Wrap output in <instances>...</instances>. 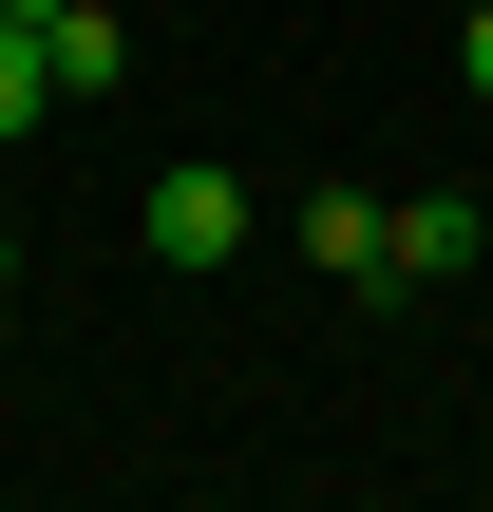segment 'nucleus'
<instances>
[{
    "label": "nucleus",
    "mask_w": 493,
    "mask_h": 512,
    "mask_svg": "<svg viewBox=\"0 0 493 512\" xmlns=\"http://www.w3.org/2000/svg\"><path fill=\"white\" fill-rule=\"evenodd\" d=\"M133 247H152L171 285H209V266H247V171H228V152H171V171L133 190Z\"/></svg>",
    "instance_id": "nucleus-1"
},
{
    "label": "nucleus",
    "mask_w": 493,
    "mask_h": 512,
    "mask_svg": "<svg viewBox=\"0 0 493 512\" xmlns=\"http://www.w3.org/2000/svg\"><path fill=\"white\" fill-rule=\"evenodd\" d=\"M304 266L361 285V304H399V209H380V190H304Z\"/></svg>",
    "instance_id": "nucleus-2"
},
{
    "label": "nucleus",
    "mask_w": 493,
    "mask_h": 512,
    "mask_svg": "<svg viewBox=\"0 0 493 512\" xmlns=\"http://www.w3.org/2000/svg\"><path fill=\"white\" fill-rule=\"evenodd\" d=\"M493 266V209L475 190H399V285H475Z\"/></svg>",
    "instance_id": "nucleus-3"
},
{
    "label": "nucleus",
    "mask_w": 493,
    "mask_h": 512,
    "mask_svg": "<svg viewBox=\"0 0 493 512\" xmlns=\"http://www.w3.org/2000/svg\"><path fill=\"white\" fill-rule=\"evenodd\" d=\"M38 57H57V95H76V114H95V95H133V19H114V0H57V19H38Z\"/></svg>",
    "instance_id": "nucleus-4"
},
{
    "label": "nucleus",
    "mask_w": 493,
    "mask_h": 512,
    "mask_svg": "<svg viewBox=\"0 0 493 512\" xmlns=\"http://www.w3.org/2000/svg\"><path fill=\"white\" fill-rule=\"evenodd\" d=\"M38 114H57V57H38V19H0V152H19Z\"/></svg>",
    "instance_id": "nucleus-5"
},
{
    "label": "nucleus",
    "mask_w": 493,
    "mask_h": 512,
    "mask_svg": "<svg viewBox=\"0 0 493 512\" xmlns=\"http://www.w3.org/2000/svg\"><path fill=\"white\" fill-rule=\"evenodd\" d=\"M456 95L493 114V0H456Z\"/></svg>",
    "instance_id": "nucleus-6"
},
{
    "label": "nucleus",
    "mask_w": 493,
    "mask_h": 512,
    "mask_svg": "<svg viewBox=\"0 0 493 512\" xmlns=\"http://www.w3.org/2000/svg\"><path fill=\"white\" fill-rule=\"evenodd\" d=\"M0 304H19V228H0Z\"/></svg>",
    "instance_id": "nucleus-7"
},
{
    "label": "nucleus",
    "mask_w": 493,
    "mask_h": 512,
    "mask_svg": "<svg viewBox=\"0 0 493 512\" xmlns=\"http://www.w3.org/2000/svg\"><path fill=\"white\" fill-rule=\"evenodd\" d=\"M0 19H57V0H0Z\"/></svg>",
    "instance_id": "nucleus-8"
}]
</instances>
